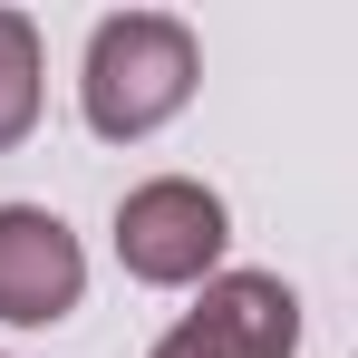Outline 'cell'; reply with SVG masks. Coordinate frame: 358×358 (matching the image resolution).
<instances>
[{
	"mask_svg": "<svg viewBox=\"0 0 358 358\" xmlns=\"http://www.w3.org/2000/svg\"><path fill=\"white\" fill-rule=\"evenodd\" d=\"M300 349V291L281 271H213L203 300L155 339V358H291Z\"/></svg>",
	"mask_w": 358,
	"mask_h": 358,
	"instance_id": "cell-3",
	"label": "cell"
},
{
	"mask_svg": "<svg viewBox=\"0 0 358 358\" xmlns=\"http://www.w3.org/2000/svg\"><path fill=\"white\" fill-rule=\"evenodd\" d=\"M87 291V252L49 203H0V320L10 329H49Z\"/></svg>",
	"mask_w": 358,
	"mask_h": 358,
	"instance_id": "cell-4",
	"label": "cell"
},
{
	"mask_svg": "<svg viewBox=\"0 0 358 358\" xmlns=\"http://www.w3.org/2000/svg\"><path fill=\"white\" fill-rule=\"evenodd\" d=\"M194 78H203V49H194V29H184L175 10H117L87 39L78 107H87V126L107 145H136V136H155L165 117H184Z\"/></svg>",
	"mask_w": 358,
	"mask_h": 358,
	"instance_id": "cell-1",
	"label": "cell"
},
{
	"mask_svg": "<svg viewBox=\"0 0 358 358\" xmlns=\"http://www.w3.org/2000/svg\"><path fill=\"white\" fill-rule=\"evenodd\" d=\"M39 126V29L20 10H0V155Z\"/></svg>",
	"mask_w": 358,
	"mask_h": 358,
	"instance_id": "cell-5",
	"label": "cell"
},
{
	"mask_svg": "<svg viewBox=\"0 0 358 358\" xmlns=\"http://www.w3.org/2000/svg\"><path fill=\"white\" fill-rule=\"evenodd\" d=\"M223 242H233V213H223L213 184H194V175H155V184H136L117 203V262L145 281V291L213 281Z\"/></svg>",
	"mask_w": 358,
	"mask_h": 358,
	"instance_id": "cell-2",
	"label": "cell"
}]
</instances>
